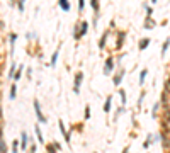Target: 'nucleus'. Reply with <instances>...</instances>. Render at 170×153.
Returning a JSON list of instances; mask_svg holds the SVG:
<instances>
[{"instance_id": "obj_8", "label": "nucleus", "mask_w": 170, "mask_h": 153, "mask_svg": "<svg viewBox=\"0 0 170 153\" xmlns=\"http://www.w3.org/2000/svg\"><path fill=\"white\" fill-rule=\"evenodd\" d=\"M60 7H61V10L68 12V10H70V2H68V0H60Z\"/></svg>"}, {"instance_id": "obj_12", "label": "nucleus", "mask_w": 170, "mask_h": 153, "mask_svg": "<svg viewBox=\"0 0 170 153\" xmlns=\"http://www.w3.org/2000/svg\"><path fill=\"white\" fill-rule=\"evenodd\" d=\"M111 102H113V99H111V97H107L106 102H104V112H109L111 111Z\"/></svg>"}, {"instance_id": "obj_25", "label": "nucleus", "mask_w": 170, "mask_h": 153, "mask_svg": "<svg viewBox=\"0 0 170 153\" xmlns=\"http://www.w3.org/2000/svg\"><path fill=\"white\" fill-rule=\"evenodd\" d=\"M24 2H26V0H19V2H17V7H19V10H21V12L24 10Z\"/></svg>"}, {"instance_id": "obj_31", "label": "nucleus", "mask_w": 170, "mask_h": 153, "mask_svg": "<svg viewBox=\"0 0 170 153\" xmlns=\"http://www.w3.org/2000/svg\"><path fill=\"white\" fill-rule=\"evenodd\" d=\"M167 90H170V80L167 82Z\"/></svg>"}, {"instance_id": "obj_30", "label": "nucleus", "mask_w": 170, "mask_h": 153, "mask_svg": "<svg viewBox=\"0 0 170 153\" xmlns=\"http://www.w3.org/2000/svg\"><path fill=\"white\" fill-rule=\"evenodd\" d=\"M12 150L17 151V141H14V143H12Z\"/></svg>"}, {"instance_id": "obj_4", "label": "nucleus", "mask_w": 170, "mask_h": 153, "mask_svg": "<svg viewBox=\"0 0 170 153\" xmlns=\"http://www.w3.org/2000/svg\"><path fill=\"white\" fill-rule=\"evenodd\" d=\"M122 76H124V70H119L117 73L114 75V85H116V87H119V85H121V80H122Z\"/></svg>"}, {"instance_id": "obj_9", "label": "nucleus", "mask_w": 170, "mask_h": 153, "mask_svg": "<svg viewBox=\"0 0 170 153\" xmlns=\"http://www.w3.org/2000/svg\"><path fill=\"white\" fill-rule=\"evenodd\" d=\"M122 41H124V32H119V34H117V43H116V48H121V46H122Z\"/></svg>"}, {"instance_id": "obj_20", "label": "nucleus", "mask_w": 170, "mask_h": 153, "mask_svg": "<svg viewBox=\"0 0 170 153\" xmlns=\"http://www.w3.org/2000/svg\"><path fill=\"white\" fill-rule=\"evenodd\" d=\"M119 95H121V102H122V105L126 104V92H124V89H119Z\"/></svg>"}, {"instance_id": "obj_24", "label": "nucleus", "mask_w": 170, "mask_h": 153, "mask_svg": "<svg viewBox=\"0 0 170 153\" xmlns=\"http://www.w3.org/2000/svg\"><path fill=\"white\" fill-rule=\"evenodd\" d=\"M17 41V34H10V44H12V49H14V43Z\"/></svg>"}, {"instance_id": "obj_16", "label": "nucleus", "mask_w": 170, "mask_h": 153, "mask_svg": "<svg viewBox=\"0 0 170 153\" xmlns=\"http://www.w3.org/2000/svg\"><path fill=\"white\" fill-rule=\"evenodd\" d=\"M16 95H17V87H16V83H14V85L10 87V99H16Z\"/></svg>"}, {"instance_id": "obj_17", "label": "nucleus", "mask_w": 170, "mask_h": 153, "mask_svg": "<svg viewBox=\"0 0 170 153\" xmlns=\"http://www.w3.org/2000/svg\"><path fill=\"white\" fill-rule=\"evenodd\" d=\"M146 73H148V70H143L141 73H140V85H143V83H145V78H146Z\"/></svg>"}, {"instance_id": "obj_10", "label": "nucleus", "mask_w": 170, "mask_h": 153, "mask_svg": "<svg viewBox=\"0 0 170 153\" xmlns=\"http://www.w3.org/2000/svg\"><path fill=\"white\" fill-rule=\"evenodd\" d=\"M155 26V22L151 21V16H146V21H145V29H151Z\"/></svg>"}, {"instance_id": "obj_18", "label": "nucleus", "mask_w": 170, "mask_h": 153, "mask_svg": "<svg viewBox=\"0 0 170 153\" xmlns=\"http://www.w3.org/2000/svg\"><path fill=\"white\" fill-rule=\"evenodd\" d=\"M56 61H58V49L55 51V53H53V56H51V63H49V65H51V67H55Z\"/></svg>"}, {"instance_id": "obj_6", "label": "nucleus", "mask_w": 170, "mask_h": 153, "mask_svg": "<svg viewBox=\"0 0 170 153\" xmlns=\"http://www.w3.org/2000/svg\"><path fill=\"white\" fill-rule=\"evenodd\" d=\"M107 36H109V31H106V32H104V34H102V38H100V43H99V48H100V49H104V48H106Z\"/></svg>"}, {"instance_id": "obj_34", "label": "nucleus", "mask_w": 170, "mask_h": 153, "mask_svg": "<svg viewBox=\"0 0 170 153\" xmlns=\"http://www.w3.org/2000/svg\"><path fill=\"white\" fill-rule=\"evenodd\" d=\"M12 2H14V0H12Z\"/></svg>"}, {"instance_id": "obj_33", "label": "nucleus", "mask_w": 170, "mask_h": 153, "mask_svg": "<svg viewBox=\"0 0 170 153\" xmlns=\"http://www.w3.org/2000/svg\"><path fill=\"white\" fill-rule=\"evenodd\" d=\"M151 2H153V3H155V2H158V0H151Z\"/></svg>"}, {"instance_id": "obj_21", "label": "nucleus", "mask_w": 170, "mask_h": 153, "mask_svg": "<svg viewBox=\"0 0 170 153\" xmlns=\"http://www.w3.org/2000/svg\"><path fill=\"white\" fill-rule=\"evenodd\" d=\"M21 75H22V67H19V70L16 72V75H14V80H19Z\"/></svg>"}, {"instance_id": "obj_29", "label": "nucleus", "mask_w": 170, "mask_h": 153, "mask_svg": "<svg viewBox=\"0 0 170 153\" xmlns=\"http://www.w3.org/2000/svg\"><path fill=\"white\" fill-rule=\"evenodd\" d=\"M55 143H53V145H48V146H46V150H48V151H53V150H55Z\"/></svg>"}, {"instance_id": "obj_5", "label": "nucleus", "mask_w": 170, "mask_h": 153, "mask_svg": "<svg viewBox=\"0 0 170 153\" xmlns=\"http://www.w3.org/2000/svg\"><path fill=\"white\" fill-rule=\"evenodd\" d=\"M58 126H60V131H61V134L65 136V140H67V141H70V133H67V129H65L63 121H58Z\"/></svg>"}, {"instance_id": "obj_23", "label": "nucleus", "mask_w": 170, "mask_h": 153, "mask_svg": "<svg viewBox=\"0 0 170 153\" xmlns=\"http://www.w3.org/2000/svg\"><path fill=\"white\" fill-rule=\"evenodd\" d=\"M0 151H7V145L3 143V140L0 138Z\"/></svg>"}, {"instance_id": "obj_28", "label": "nucleus", "mask_w": 170, "mask_h": 153, "mask_svg": "<svg viewBox=\"0 0 170 153\" xmlns=\"http://www.w3.org/2000/svg\"><path fill=\"white\" fill-rule=\"evenodd\" d=\"M158 109H160V104H155V105H153V114H155V116H157Z\"/></svg>"}, {"instance_id": "obj_19", "label": "nucleus", "mask_w": 170, "mask_h": 153, "mask_svg": "<svg viewBox=\"0 0 170 153\" xmlns=\"http://www.w3.org/2000/svg\"><path fill=\"white\" fill-rule=\"evenodd\" d=\"M90 5H92V9L95 12H99V0H90Z\"/></svg>"}, {"instance_id": "obj_14", "label": "nucleus", "mask_w": 170, "mask_h": 153, "mask_svg": "<svg viewBox=\"0 0 170 153\" xmlns=\"http://www.w3.org/2000/svg\"><path fill=\"white\" fill-rule=\"evenodd\" d=\"M168 46H170V38L165 39V43H163V46H162V54H165L167 53V49H168Z\"/></svg>"}, {"instance_id": "obj_2", "label": "nucleus", "mask_w": 170, "mask_h": 153, "mask_svg": "<svg viewBox=\"0 0 170 153\" xmlns=\"http://www.w3.org/2000/svg\"><path fill=\"white\" fill-rule=\"evenodd\" d=\"M113 70H114V60L109 56V58L106 60V65H104V73H106V75H109Z\"/></svg>"}, {"instance_id": "obj_13", "label": "nucleus", "mask_w": 170, "mask_h": 153, "mask_svg": "<svg viewBox=\"0 0 170 153\" xmlns=\"http://www.w3.org/2000/svg\"><path fill=\"white\" fill-rule=\"evenodd\" d=\"M34 131H36V136H38V141H39V143H43V134H41V129H39L38 124L34 126Z\"/></svg>"}, {"instance_id": "obj_26", "label": "nucleus", "mask_w": 170, "mask_h": 153, "mask_svg": "<svg viewBox=\"0 0 170 153\" xmlns=\"http://www.w3.org/2000/svg\"><path fill=\"white\" fill-rule=\"evenodd\" d=\"M84 7H85V0H78V9L84 10Z\"/></svg>"}, {"instance_id": "obj_22", "label": "nucleus", "mask_w": 170, "mask_h": 153, "mask_svg": "<svg viewBox=\"0 0 170 153\" xmlns=\"http://www.w3.org/2000/svg\"><path fill=\"white\" fill-rule=\"evenodd\" d=\"M151 143H153V140H151V136H148V140H146V141H145V143H143V148H148V146H150Z\"/></svg>"}, {"instance_id": "obj_27", "label": "nucleus", "mask_w": 170, "mask_h": 153, "mask_svg": "<svg viewBox=\"0 0 170 153\" xmlns=\"http://www.w3.org/2000/svg\"><path fill=\"white\" fill-rule=\"evenodd\" d=\"M89 118H90V107L87 105L85 107V119H89Z\"/></svg>"}, {"instance_id": "obj_7", "label": "nucleus", "mask_w": 170, "mask_h": 153, "mask_svg": "<svg viewBox=\"0 0 170 153\" xmlns=\"http://www.w3.org/2000/svg\"><path fill=\"white\" fill-rule=\"evenodd\" d=\"M21 138H22V141H21V148H22V150H26V148H27V141H29V136H27L26 133H22V136H21Z\"/></svg>"}, {"instance_id": "obj_32", "label": "nucleus", "mask_w": 170, "mask_h": 153, "mask_svg": "<svg viewBox=\"0 0 170 153\" xmlns=\"http://www.w3.org/2000/svg\"><path fill=\"white\" fill-rule=\"evenodd\" d=\"M0 119H2V109H0Z\"/></svg>"}, {"instance_id": "obj_3", "label": "nucleus", "mask_w": 170, "mask_h": 153, "mask_svg": "<svg viewBox=\"0 0 170 153\" xmlns=\"http://www.w3.org/2000/svg\"><path fill=\"white\" fill-rule=\"evenodd\" d=\"M34 111H36V116H38V119L43 123V124H44V123H46V118L43 116L41 107H39V102H38V100H34Z\"/></svg>"}, {"instance_id": "obj_11", "label": "nucleus", "mask_w": 170, "mask_h": 153, "mask_svg": "<svg viewBox=\"0 0 170 153\" xmlns=\"http://www.w3.org/2000/svg\"><path fill=\"white\" fill-rule=\"evenodd\" d=\"M148 44H150V39L148 38H145V39H141V41H140V49H146L148 48Z\"/></svg>"}, {"instance_id": "obj_1", "label": "nucleus", "mask_w": 170, "mask_h": 153, "mask_svg": "<svg viewBox=\"0 0 170 153\" xmlns=\"http://www.w3.org/2000/svg\"><path fill=\"white\" fill-rule=\"evenodd\" d=\"M82 80H84V73H82V72H78V73L75 75V83H73V92H75V94H78V92H80Z\"/></svg>"}, {"instance_id": "obj_15", "label": "nucleus", "mask_w": 170, "mask_h": 153, "mask_svg": "<svg viewBox=\"0 0 170 153\" xmlns=\"http://www.w3.org/2000/svg\"><path fill=\"white\" fill-rule=\"evenodd\" d=\"M87 27H89V24H87V21H84L80 26V32H82V36H85L87 34Z\"/></svg>"}]
</instances>
